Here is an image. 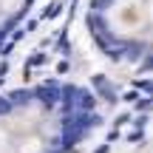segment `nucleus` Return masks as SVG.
I'll use <instances>...</instances> for the list:
<instances>
[{
    "label": "nucleus",
    "mask_w": 153,
    "mask_h": 153,
    "mask_svg": "<svg viewBox=\"0 0 153 153\" xmlns=\"http://www.w3.org/2000/svg\"><path fill=\"white\" fill-rule=\"evenodd\" d=\"M88 114L71 88H37L0 99V153H54Z\"/></svg>",
    "instance_id": "f257e3e1"
},
{
    "label": "nucleus",
    "mask_w": 153,
    "mask_h": 153,
    "mask_svg": "<svg viewBox=\"0 0 153 153\" xmlns=\"http://www.w3.org/2000/svg\"><path fill=\"white\" fill-rule=\"evenodd\" d=\"M150 9L148 0H111L102 11V34L111 45L119 48H142L148 43Z\"/></svg>",
    "instance_id": "f03ea898"
}]
</instances>
